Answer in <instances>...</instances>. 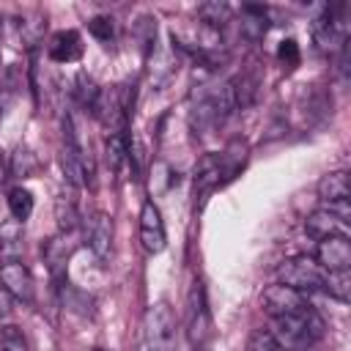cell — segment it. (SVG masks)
<instances>
[{
	"mask_svg": "<svg viewBox=\"0 0 351 351\" xmlns=\"http://www.w3.org/2000/svg\"><path fill=\"white\" fill-rule=\"evenodd\" d=\"M324 329H326L324 326V318L313 310V304H307L299 313L271 318V329L269 332L274 335V340L285 351H304V348L315 346L324 337Z\"/></svg>",
	"mask_w": 351,
	"mask_h": 351,
	"instance_id": "1",
	"label": "cell"
},
{
	"mask_svg": "<svg viewBox=\"0 0 351 351\" xmlns=\"http://www.w3.org/2000/svg\"><path fill=\"white\" fill-rule=\"evenodd\" d=\"M178 326L167 302H156L145 313V348L148 351H176Z\"/></svg>",
	"mask_w": 351,
	"mask_h": 351,
	"instance_id": "2",
	"label": "cell"
},
{
	"mask_svg": "<svg viewBox=\"0 0 351 351\" xmlns=\"http://www.w3.org/2000/svg\"><path fill=\"white\" fill-rule=\"evenodd\" d=\"M324 277L326 271L307 255L299 258H288L280 263L277 269V280L299 293H310V291H324Z\"/></svg>",
	"mask_w": 351,
	"mask_h": 351,
	"instance_id": "3",
	"label": "cell"
},
{
	"mask_svg": "<svg viewBox=\"0 0 351 351\" xmlns=\"http://www.w3.org/2000/svg\"><path fill=\"white\" fill-rule=\"evenodd\" d=\"M96 115V121L110 132V134H118L123 132V123H126V115H129V101L123 99V88L121 85H112V88H101L99 90V99L90 110Z\"/></svg>",
	"mask_w": 351,
	"mask_h": 351,
	"instance_id": "4",
	"label": "cell"
},
{
	"mask_svg": "<svg viewBox=\"0 0 351 351\" xmlns=\"http://www.w3.org/2000/svg\"><path fill=\"white\" fill-rule=\"evenodd\" d=\"M186 329H189V340L195 346H206L208 335H211V315L206 307V291L203 282H195L186 299Z\"/></svg>",
	"mask_w": 351,
	"mask_h": 351,
	"instance_id": "5",
	"label": "cell"
},
{
	"mask_svg": "<svg viewBox=\"0 0 351 351\" xmlns=\"http://www.w3.org/2000/svg\"><path fill=\"white\" fill-rule=\"evenodd\" d=\"M261 304H263V310H266L271 318H280V315H291V313L304 310L310 302H307L304 293H299V291H293V288L277 282V285H269V288L263 291Z\"/></svg>",
	"mask_w": 351,
	"mask_h": 351,
	"instance_id": "6",
	"label": "cell"
},
{
	"mask_svg": "<svg viewBox=\"0 0 351 351\" xmlns=\"http://www.w3.org/2000/svg\"><path fill=\"white\" fill-rule=\"evenodd\" d=\"M324 271H346L351 266V241L348 236H329L321 239L313 258Z\"/></svg>",
	"mask_w": 351,
	"mask_h": 351,
	"instance_id": "7",
	"label": "cell"
},
{
	"mask_svg": "<svg viewBox=\"0 0 351 351\" xmlns=\"http://www.w3.org/2000/svg\"><path fill=\"white\" fill-rule=\"evenodd\" d=\"M140 241L148 252H162L167 244L165 222H162V214L154 200H145L140 208Z\"/></svg>",
	"mask_w": 351,
	"mask_h": 351,
	"instance_id": "8",
	"label": "cell"
},
{
	"mask_svg": "<svg viewBox=\"0 0 351 351\" xmlns=\"http://www.w3.org/2000/svg\"><path fill=\"white\" fill-rule=\"evenodd\" d=\"M0 285L19 302H33V274L22 261H5L0 266Z\"/></svg>",
	"mask_w": 351,
	"mask_h": 351,
	"instance_id": "9",
	"label": "cell"
},
{
	"mask_svg": "<svg viewBox=\"0 0 351 351\" xmlns=\"http://www.w3.org/2000/svg\"><path fill=\"white\" fill-rule=\"evenodd\" d=\"M304 230H307V236L321 241V239H329V236H348V222L340 219L329 208H318L304 219Z\"/></svg>",
	"mask_w": 351,
	"mask_h": 351,
	"instance_id": "10",
	"label": "cell"
},
{
	"mask_svg": "<svg viewBox=\"0 0 351 351\" xmlns=\"http://www.w3.org/2000/svg\"><path fill=\"white\" fill-rule=\"evenodd\" d=\"M217 184H222V156L206 154L195 167V197H200V206L206 203V195Z\"/></svg>",
	"mask_w": 351,
	"mask_h": 351,
	"instance_id": "11",
	"label": "cell"
},
{
	"mask_svg": "<svg viewBox=\"0 0 351 351\" xmlns=\"http://www.w3.org/2000/svg\"><path fill=\"white\" fill-rule=\"evenodd\" d=\"M49 58L55 63H71V60H80L82 55V38L77 30H60L49 38V47H47Z\"/></svg>",
	"mask_w": 351,
	"mask_h": 351,
	"instance_id": "12",
	"label": "cell"
},
{
	"mask_svg": "<svg viewBox=\"0 0 351 351\" xmlns=\"http://www.w3.org/2000/svg\"><path fill=\"white\" fill-rule=\"evenodd\" d=\"M88 247L93 250V255L99 261H104L110 255V247H112V219L107 214H93L90 225H88Z\"/></svg>",
	"mask_w": 351,
	"mask_h": 351,
	"instance_id": "13",
	"label": "cell"
},
{
	"mask_svg": "<svg viewBox=\"0 0 351 351\" xmlns=\"http://www.w3.org/2000/svg\"><path fill=\"white\" fill-rule=\"evenodd\" d=\"M239 27H241V36L247 41H261L266 36V30H269V11L263 5H255V3L241 5Z\"/></svg>",
	"mask_w": 351,
	"mask_h": 351,
	"instance_id": "14",
	"label": "cell"
},
{
	"mask_svg": "<svg viewBox=\"0 0 351 351\" xmlns=\"http://www.w3.org/2000/svg\"><path fill=\"white\" fill-rule=\"evenodd\" d=\"M348 195H351V184H348V173H346V170L326 173V176L318 181V197H321L324 203H329V206L348 200Z\"/></svg>",
	"mask_w": 351,
	"mask_h": 351,
	"instance_id": "15",
	"label": "cell"
},
{
	"mask_svg": "<svg viewBox=\"0 0 351 351\" xmlns=\"http://www.w3.org/2000/svg\"><path fill=\"white\" fill-rule=\"evenodd\" d=\"M25 250V236H22V222L5 219L0 225V258L3 261H19Z\"/></svg>",
	"mask_w": 351,
	"mask_h": 351,
	"instance_id": "16",
	"label": "cell"
},
{
	"mask_svg": "<svg viewBox=\"0 0 351 351\" xmlns=\"http://www.w3.org/2000/svg\"><path fill=\"white\" fill-rule=\"evenodd\" d=\"M99 85L93 82V77H88L85 71H80L77 77H74V88H71V96H74V101L82 107V110H93V104H96V99H99Z\"/></svg>",
	"mask_w": 351,
	"mask_h": 351,
	"instance_id": "17",
	"label": "cell"
},
{
	"mask_svg": "<svg viewBox=\"0 0 351 351\" xmlns=\"http://www.w3.org/2000/svg\"><path fill=\"white\" fill-rule=\"evenodd\" d=\"M104 159H107V167L112 173L121 170V165L129 159V140L123 132L118 134H107V143H104Z\"/></svg>",
	"mask_w": 351,
	"mask_h": 351,
	"instance_id": "18",
	"label": "cell"
},
{
	"mask_svg": "<svg viewBox=\"0 0 351 351\" xmlns=\"http://www.w3.org/2000/svg\"><path fill=\"white\" fill-rule=\"evenodd\" d=\"M197 19L217 30V27H222V25L230 19V5H228V3H219V0L200 3V5H197Z\"/></svg>",
	"mask_w": 351,
	"mask_h": 351,
	"instance_id": "19",
	"label": "cell"
},
{
	"mask_svg": "<svg viewBox=\"0 0 351 351\" xmlns=\"http://www.w3.org/2000/svg\"><path fill=\"white\" fill-rule=\"evenodd\" d=\"M324 291L332 296V299H337V302H348L351 299V274H348V269L346 271H326V277H324Z\"/></svg>",
	"mask_w": 351,
	"mask_h": 351,
	"instance_id": "20",
	"label": "cell"
},
{
	"mask_svg": "<svg viewBox=\"0 0 351 351\" xmlns=\"http://www.w3.org/2000/svg\"><path fill=\"white\" fill-rule=\"evenodd\" d=\"M36 167H38V159H36V154H33L30 148H25V145H19V148L14 151V156H11V162H8V173L16 176V178L33 176Z\"/></svg>",
	"mask_w": 351,
	"mask_h": 351,
	"instance_id": "21",
	"label": "cell"
},
{
	"mask_svg": "<svg viewBox=\"0 0 351 351\" xmlns=\"http://www.w3.org/2000/svg\"><path fill=\"white\" fill-rule=\"evenodd\" d=\"M8 211H11V217L16 222H25L33 214V195L25 186H14L8 192Z\"/></svg>",
	"mask_w": 351,
	"mask_h": 351,
	"instance_id": "22",
	"label": "cell"
},
{
	"mask_svg": "<svg viewBox=\"0 0 351 351\" xmlns=\"http://www.w3.org/2000/svg\"><path fill=\"white\" fill-rule=\"evenodd\" d=\"M60 293H63V304L71 310V313H80V315H93V302L88 293H82L80 288H71L69 282L60 285Z\"/></svg>",
	"mask_w": 351,
	"mask_h": 351,
	"instance_id": "23",
	"label": "cell"
},
{
	"mask_svg": "<svg viewBox=\"0 0 351 351\" xmlns=\"http://www.w3.org/2000/svg\"><path fill=\"white\" fill-rule=\"evenodd\" d=\"M55 217H58V228H60V233L74 230V228H77V219H80L74 200H71V197H69V200L60 197V200L55 203Z\"/></svg>",
	"mask_w": 351,
	"mask_h": 351,
	"instance_id": "24",
	"label": "cell"
},
{
	"mask_svg": "<svg viewBox=\"0 0 351 351\" xmlns=\"http://www.w3.org/2000/svg\"><path fill=\"white\" fill-rule=\"evenodd\" d=\"M88 33L96 38V41H101V44H112V38H115V19L112 16H93L90 22H88Z\"/></svg>",
	"mask_w": 351,
	"mask_h": 351,
	"instance_id": "25",
	"label": "cell"
},
{
	"mask_svg": "<svg viewBox=\"0 0 351 351\" xmlns=\"http://www.w3.org/2000/svg\"><path fill=\"white\" fill-rule=\"evenodd\" d=\"M0 351H27V340L19 326L8 324L0 329Z\"/></svg>",
	"mask_w": 351,
	"mask_h": 351,
	"instance_id": "26",
	"label": "cell"
},
{
	"mask_svg": "<svg viewBox=\"0 0 351 351\" xmlns=\"http://www.w3.org/2000/svg\"><path fill=\"white\" fill-rule=\"evenodd\" d=\"M247 351H285V348L274 340V335L269 329H255L247 340Z\"/></svg>",
	"mask_w": 351,
	"mask_h": 351,
	"instance_id": "27",
	"label": "cell"
},
{
	"mask_svg": "<svg viewBox=\"0 0 351 351\" xmlns=\"http://www.w3.org/2000/svg\"><path fill=\"white\" fill-rule=\"evenodd\" d=\"M277 58H280V63H282V66L296 69V66H299V60H302L296 38H285V41H280V47H277Z\"/></svg>",
	"mask_w": 351,
	"mask_h": 351,
	"instance_id": "28",
	"label": "cell"
},
{
	"mask_svg": "<svg viewBox=\"0 0 351 351\" xmlns=\"http://www.w3.org/2000/svg\"><path fill=\"white\" fill-rule=\"evenodd\" d=\"M14 310V296L0 285V318H8Z\"/></svg>",
	"mask_w": 351,
	"mask_h": 351,
	"instance_id": "29",
	"label": "cell"
},
{
	"mask_svg": "<svg viewBox=\"0 0 351 351\" xmlns=\"http://www.w3.org/2000/svg\"><path fill=\"white\" fill-rule=\"evenodd\" d=\"M195 351H208V348L206 346H195Z\"/></svg>",
	"mask_w": 351,
	"mask_h": 351,
	"instance_id": "30",
	"label": "cell"
},
{
	"mask_svg": "<svg viewBox=\"0 0 351 351\" xmlns=\"http://www.w3.org/2000/svg\"><path fill=\"white\" fill-rule=\"evenodd\" d=\"M96 351H104V348H96Z\"/></svg>",
	"mask_w": 351,
	"mask_h": 351,
	"instance_id": "31",
	"label": "cell"
}]
</instances>
